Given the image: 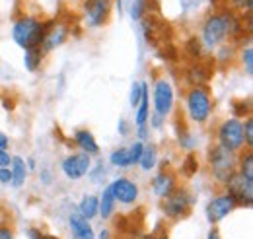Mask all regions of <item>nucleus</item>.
Instances as JSON below:
<instances>
[{
    "label": "nucleus",
    "instance_id": "44",
    "mask_svg": "<svg viewBox=\"0 0 253 239\" xmlns=\"http://www.w3.org/2000/svg\"><path fill=\"white\" fill-rule=\"evenodd\" d=\"M41 177H43V183H51V175H49V171H45V169H41Z\"/></svg>",
    "mask_w": 253,
    "mask_h": 239
},
{
    "label": "nucleus",
    "instance_id": "1",
    "mask_svg": "<svg viewBox=\"0 0 253 239\" xmlns=\"http://www.w3.org/2000/svg\"><path fill=\"white\" fill-rule=\"evenodd\" d=\"M45 33H47V22L33 14H22L12 24V39L24 51L41 47Z\"/></svg>",
    "mask_w": 253,
    "mask_h": 239
},
{
    "label": "nucleus",
    "instance_id": "30",
    "mask_svg": "<svg viewBox=\"0 0 253 239\" xmlns=\"http://www.w3.org/2000/svg\"><path fill=\"white\" fill-rule=\"evenodd\" d=\"M197 171H199V158H197L195 152H189V154L185 156V161L181 163V173L191 177V175H195Z\"/></svg>",
    "mask_w": 253,
    "mask_h": 239
},
{
    "label": "nucleus",
    "instance_id": "17",
    "mask_svg": "<svg viewBox=\"0 0 253 239\" xmlns=\"http://www.w3.org/2000/svg\"><path fill=\"white\" fill-rule=\"evenodd\" d=\"M72 140H74V146L78 148V152H84V154H88L90 158L99 154V144H97L95 136L88 128H78V130L74 132Z\"/></svg>",
    "mask_w": 253,
    "mask_h": 239
},
{
    "label": "nucleus",
    "instance_id": "29",
    "mask_svg": "<svg viewBox=\"0 0 253 239\" xmlns=\"http://www.w3.org/2000/svg\"><path fill=\"white\" fill-rule=\"evenodd\" d=\"M240 62H242V66H244V70H246V74L248 76H252L253 74V49H252V43H246V45H242V49H240Z\"/></svg>",
    "mask_w": 253,
    "mask_h": 239
},
{
    "label": "nucleus",
    "instance_id": "8",
    "mask_svg": "<svg viewBox=\"0 0 253 239\" xmlns=\"http://www.w3.org/2000/svg\"><path fill=\"white\" fill-rule=\"evenodd\" d=\"M236 208H238V204H236V200L232 199V195H230V193H226V191H222V193L214 195V197L207 202L205 216H207L209 224L216 226V224L222 222L224 218H228V216H230Z\"/></svg>",
    "mask_w": 253,
    "mask_h": 239
},
{
    "label": "nucleus",
    "instance_id": "41",
    "mask_svg": "<svg viewBox=\"0 0 253 239\" xmlns=\"http://www.w3.org/2000/svg\"><path fill=\"white\" fill-rule=\"evenodd\" d=\"M0 150H6V152L10 150V138L4 130H0Z\"/></svg>",
    "mask_w": 253,
    "mask_h": 239
},
{
    "label": "nucleus",
    "instance_id": "38",
    "mask_svg": "<svg viewBox=\"0 0 253 239\" xmlns=\"http://www.w3.org/2000/svg\"><path fill=\"white\" fill-rule=\"evenodd\" d=\"M12 173H10V165L8 167H0V185H10Z\"/></svg>",
    "mask_w": 253,
    "mask_h": 239
},
{
    "label": "nucleus",
    "instance_id": "28",
    "mask_svg": "<svg viewBox=\"0 0 253 239\" xmlns=\"http://www.w3.org/2000/svg\"><path fill=\"white\" fill-rule=\"evenodd\" d=\"M185 53H187V57L193 60H201L205 59V47H203V43H201V39L199 37H189L187 39V43H185Z\"/></svg>",
    "mask_w": 253,
    "mask_h": 239
},
{
    "label": "nucleus",
    "instance_id": "32",
    "mask_svg": "<svg viewBox=\"0 0 253 239\" xmlns=\"http://www.w3.org/2000/svg\"><path fill=\"white\" fill-rule=\"evenodd\" d=\"M234 115H236V119L252 117V103H250V99L248 101H236L234 103Z\"/></svg>",
    "mask_w": 253,
    "mask_h": 239
},
{
    "label": "nucleus",
    "instance_id": "21",
    "mask_svg": "<svg viewBox=\"0 0 253 239\" xmlns=\"http://www.w3.org/2000/svg\"><path fill=\"white\" fill-rule=\"evenodd\" d=\"M97 199H99V212H97V216H99L101 220H109V218L115 214V210H117V202H115V199H113L109 187H105Z\"/></svg>",
    "mask_w": 253,
    "mask_h": 239
},
{
    "label": "nucleus",
    "instance_id": "25",
    "mask_svg": "<svg viewBox=\"0 0 253 239\" xmlns=\"http://www.w3.org/2000/svg\"><path fill=\"white\" fill-rule=\"evenodd\" d=\"M236 55H238V45H234L232 41H226V43H222L220 47H216L214 62H218L222 66H228V64L234 62Z\"/></svg>",
    "mask_w": 253,
    "mask_h": 239
},
{
    "label": "nucleus",
    "instance_id": "10",
    "mask_svg": "<svg viewBox=\"0 0 253 239\" xmlns=\"http://www.w3.org/2000/svg\"><path fill=\"white\" fill-rule=\"evenodd\" d=\"M146 142H140V140H134L126 146H119L109 154V163L113 167H119V169H130L134 165H138L140 161V154L144 148Z\"/></svg>",
    "mask_w": 253,
    "mask_h": 239
},
{
    "label": "nucleus",
    "instance_id": "12",
    "mask_svg": "<svg viewBox=\"0 0 253 239\" xmlns=\"http://www.w3.org/2000/svg\"><path fill=\"white\" fill-rule=\"evenodd\" d=\"M224 191L232 195V199L236 200L238 208H252L253 206V181L242 177L238 171L234 173V177L224 185Z\"/></svg>",
    "mask_w": 253,
    "mask_h": 239
},
{
    "label": "nucleus",
    "instance_id": "39",
    "mask_svg": "<svg viewBox=\"0 0 253 239\" xmlns=\"http://www.w3.org/2000/svg\"><path fill=\"white\" fill-rule=\"evenodd\" d=\"M117 132H119L121 136H128V132H130V124L126 122V119H119V122H117Z\"/></svg>",
    "mask_w": 253,
    "mask_h": 239
},
{
    "label": "nucleus",
    "instance_id": "16",
    "mask_svg": "<svg viewBox=\"0 0 253 239\" xmlns=\"http://www.w3.org/2000/svg\"><path fill=\"white\" fill-rule=\"evenodd\" d=\"M68 228L72 232V239H95L94 228H92L90 220L80 216L76 210L68 216Z\"/></svg>",
    "mask_w": 253,
    "mask_h": 239
},
{
    "label": "nucleus",
    "instance_id": "9",
    "mask_svg": "<svg viewBox=\"0 0 253 239\" xmlns=\"http://www.w3.org/2000/svg\"><path fill=\"white\" fill-rule=\"evenodd\" d=\"M63 175L70 181H80L92 169V158L84 152H72L61 161Z\"/></svg>",
    "mask_w": 253,
    "mask_h": 239
},
{
    "label": "nucleus",
    "instance_id": "35",
    "mask_svg": "<svg viewBox=\"0 0 253 239\" xmlns=\"http://www.w3.org/2000/svg\"><path fill=\"white\" fill-rule=\"evenodd\" d=\"M164 124H166V119H164L162 115H158V113H150V117H148V128L160 130Z\"/></svg>",
    "mask_w": 253,
    "mask_h": 239
},
{
    "label": "nucleus",
    "instance_id": "34",
    "mask_svg": "<svg viewBox=\"0 0 253 239\" xmlns=\"http://www.w3.org/2000/svg\"><path fill=\"white\" fill-rule=\"evenodd\" d=\"M244 122V142H246V148L253 150V119L252 117H246L242 119Z\"/></svg>",
    "mask_w": 253,
    "mask_h": 239
},
{
    "label": "nucleus",
    "instance_id": "7",
    "mask_svg": "<svg viewBox=\"0 0 253 239\" xmlns=\"http://www.w3.org/2000/svg\"><path fill=\"white\" fill-rule=\"evenodd\" d=\"M113 2L115 0H84L82 2V12H84V24L92 30L103 28L113 12Z\"/></svg>",
    "mask_w": 253,
    "mask_h": 239
},
{
    "label": "nucleus",
    "instance_id": "46",
    "mask_svg": "<svg viewBox=\"0 0 253 239\" xmlns=\"http://www.w3.org/2000/svg\"><path fill=\"white\" fill-rule=\"evenodd\" d=\"M99 239H109V232H107V230H103V232L99 234Z\"/></svg>",
    "mask_w": 253,
    "mask_h": 239
},
{
    "label": "nucleus",
    "instance_id": "22",
    "mask_svg": "<svg viewBox=\"0 0 253 239\" xmlns=\"http://www.w3.org/2000/svg\"><path fill=\"white\" fill-rule=\"evenodd\" d=\"M76 212L80 216H84L86 220H94L97 216V212H99V199L95 195H84L82 200L76 206Z\"/></svg>",
    "mask_w": 253,
    "mask_h": 239
},
{
    "label": "nucleus",
    "instance_id": "14",
    "mask_svg": "<svg viewBox=\"0 0 253 239\" xmlns=\"http://www.w3.org/2000/svg\"><path fill=\"white\" fill-rule=\"evenodd\" d=\"M214 60L212 59H201V60H193L189 66L185 68V82H187V88L189 86H209V80L212 78V68Z\"/></svg>",
    "mask_w": 253,
    "mask_h": 239
},
{
    "label": "nucleus",
    "instance_id": "5",
    "mask_svg": "<svg viewBox=\"0 0 253 239\" xmlns=\"http://www.w3.org/2000/svg\"><path fill=\"white\" fill-rule=\"evenodd\" d=\"M216 144H220L222 148L230 150L234 154H238V152H242L246 148L242 119L230 117V119L222 120L220 124L216 126Z\"/></svg>",
    "mask_w": 253,
    "mask_h": 239
},
{
    "label": "nucleus",
    "instance_id": "2",
    "mask_svg": "<svg viewBox=\"0 0 253 239\" xmlns=\"http://www.w3.org/2000/svg\"><path fill=\"white\" fill-rule=\"evenodd\" d=\"M185 115L195 124H207L214 111V97L209 86H189L183 95Z\"/></svg>",
    "mask_w": 253,
    "mask_h": 239
},
{
    "label": "nucleus",
    "instance_id": "45",
    "mask_svg": "<svg viewBox=\"0 0 253 239\" xmlns=\"http://www.w3.org/2000/svg\"><path fill=\"white\" fill-rule=\"evenodd\" d=\"M146 239H168V236H166V234H164V236H160L158 232H154V234H150Z\"/></svg>",
    "mask_w": 253,
    "mask_h": 239
},
{
    "label": "nucleus",
    "instance_id": "37",
    "mask_svg": "<svg viewBox=\"0 0 253 239\" xmlns=\"http://www.w3.org/2000/svg\"><path fill=\"white\" fill-rule=\"evenodd\" d=\"M148 138H150V128H148V124L136 126V140H140V142H148Z\"/></svg>",
    "mask_w": 253,
    "mask_h": 239
},
{
    "label": "nucleus",
    "instance_id": "20",
    "mask_svg": "<svg viewBox=\"0 0 253 239\" xmlns=\"http://www.w3.org/2000/svg\"><path fill=\"white\" fill-rule=\"evenodd\" d=\"M175 138H177L179 148L187 150V152H193L197 146V138H195V134L189 130V126L185 124L183 119L175 120Z\"/></svg>",
    "mask_w": 253,
    "mask_h": 239
},
{
    "label": "nucleus",
    "instance_id": "4",
    "mask_svg": "<svg viewBox=\"0 0 253 239\" xmlns=\"http://www.w3.org/2000/svg\"><path fill=\"white\" fill-rule=\"evenodd\" d=\"M195 195L191 193L187 187H175L166 199H162V204L160 208L164 212V216L171 222H179V220H185L193 212L195 206Z\"/></svg>",
    "mask_w": 253,
    "mask_h": 239
},
{
    "label": "nucleus",
    "instance_id": "47",
    "mask_svg": "<svg viewBox=\"0 0 253 239\" xmlns=\"http://www.w3.org/2000/svg\"><path fill=\"white\" fill-rule=\"evenodd\" d=\"M43 239H59V238H53V236H45V234H43Z\"/></svg>",
    "mask_w": 253,
    "mask_h": 239
},
{
    "label": "nucleus",
    "instance_id": "43",
    "mask_svg": "<svg viewBox=\"0 0 253 239\" xmlns=\"http://www.w3.org/2000/svg\"><path fill=\"white\" fill-rule=\"evenodd\" d=\"M207 239H220V234H218V230H216V228H212V230L209 232Z\"/></svg>",
    "mask_w": 253,
    "mask_h": 239
},
{
    "label": "nucleus",
    "instance_id": "13",
    "mask_svg": "<svg viewBox=\"0 0 253 239\" xmlns=\"http://www.w3.org/2000/svg\"><path fill=\"white\" fill-rule=\"evenodd\" d=\"M68 35H70V28L66 24H59L57 20H49L47 22V33H45L43 43H41L43 55L47 57L55 49L63 47L64 43H66V39H68Z\"/></svg>",
    "mask_w": 253,
    "mask_h": 239
},
{
    "label": "nucleus",
    "instance_id": "36",
    "mask_svg": "<svg viewBox=\"0 0 253 239\" xmlns=\"http://www.w3.org/2000/svg\"><path fill=\"white\" fill-rule=\"evenodd\" d=\"M16 232L8 222H0V239H14Z\"/></svg>",
    "mask_w": 253,
    "mask_h": 239
},
{
    "label": "nucleus",
    "instance_id": "42",
    "mask_svg": "<svg viewBox=\"0 0 253 239\" xmlns=\"http://www.w3.org/2000/svg\"><path fill=\"white\" fill-rule=\"evenodd\" d=\"M26 165H28V171H33V169H37L35 158H28V159H26Z\"/></svg>",
    "mask_w": 253,
    "mask_h": 239
},
{
    "label": "nucleus",
    "instance_id": "33",
    "mask_svg": "<svg viewBox=\"0 0 253 239\" xmlns=\"http://www.w3.org/2000/svg\"><path fill=\"white\" fill-rule=\"evenodd\" d=\"M140 97H142V82H132L130 93H128V105L136 109V105L140 103Z\"/></svg>",
    "mask_w": 253,
    "mask_h": 239
},
{
    "label": "nucleus",
    "instance_id": "40",
    "mask_svg": "<svg viewBox=\"0 0 253 239\" xmlns=\"http://www.w3.org/2000/svg\"><path fill=\"white\" fill-rule=\"evenodd\" d=\"M12 161V154L6 150H0V167H8Z\"/></svg>",
    "mask_w": 253,
    "mask_h": 239
},
{
    "label": "nucleus",
    "instance_id": "27",
    "mask_svg": "<svg viewBox=\"0 0 253 239\" xmlns=\"http://www.w3.org/2000/svg\"><path fill=\"white\" fill-rule=\"evenodd\" d=\"M128 14L134 22L144 20L146 16H150V0H132L128 6Z\"/></svg>",
    "mask_w": 253,
    "mask_h": 239
},
{
    "label": "nucleus",
    "instance_id": "19",
    "mask_svg": "<svg viewBox=\"0 0 253 239\" xmlns=\"http://www.w3.org/2000/svg\"><path fill=\"white\" fill-rule=\"evenodd\" d=\"M148 117H150V90H148V84L142 82V97L134 109V126L148 124Z\"/></svg>",
    "mask_w": 253,
    "mask_h": 239
},
{
    "label": "nucleus",
    "instance_id": "3",
    "mask_svg": "<svg viewBox=\"0 0 253 239\" xmlns=\"http://www.w3.org/2000/svg\"><path fill=\"white\" fill-rule=\"evenodd\" d=\"M207 161H209V169H211L212 181L216 185H220V187H224L228 181L234 177V173L238 171V154L222 148L220 144H216V142L207 152Z\"/></svg>",
    "mask_w": 253,
    "mask_h": 239
},
{
    "label": "nucleus",
    "instance_id": "26",
    "mask_svg": "<svg viewBox=\"0 0 253 239\" xmlns=\"http://www.w3.org/2000/svg\"><path fill=\"white\" fill-rule=\"evenodd\" d=\"M43 60H45V55H43L41 47L24 51V66L28 72H37L43 66Z\"/></svg>",
    "mask_w": 253,
    "mask_h": 239
},
{
    "label": "nucleus",
    "instance_id": "6",
    "mask_svg": "<svg viewBox=\"0 0 253 239\" xmlns=\"http://www.w3.org/2000/svg\"><path fill=\"white\" fill-rule=\"evenodd\" d=\"M152 107H154V113L162 115L164 119H168L175 107V91L171 82L166 78V76H160L154 80V86H152Z\"/></svg>",
    "mask_w": 253,
    "mask_h": 239
},
{
    "label": "nucleus",
    "instance_id": "15",
    "mask_svg": "<svg viewBox=\"0 0 253 239\" xmlns=\"http://www.w3.org/2000/svg\"><path fill=\"white\" fill-rule=\"evenodd\" d=\"M177 187V177L171 169H160L158 173L152 177L150 181V189H152V195L156 199H166L173 189Z\"/></svg>",
    "mask_w": 253,
    "mask_h": 239
},
{
    "label": "nucleus",
    "instance_id": "24",
    "mask_svg": "<svg viewBox=\"0 0 253 239\" xmlns=\"http://www.w3.org/2000/svg\"><path fill=\"white\" fill-rule=\"evenodd\" d=\"M238 173L253 181V150L244 148L242 152H238Z\"/></svg>",
    "mask_w": 253,
    "mask_h": 239
},
{
    "label": "nucleus",
    "instance_id": "11",
    "mask_svg": "<svg viewBox=\"0 0 253 239\" xmlns=\"http://www.w3.org/2000/svg\"><path fill=\"white\" fill-rule=\"evenodd\" d=\"M107 187H109V191H111V195H113L117 204L130 206L140 199V187H138L136 181L130 179V177H117V179L111 181Z\"/></svg>",
    "mask_w": 253,
    "mask_h": 239
},
{
    "label": "nucleus",
    "instance_id": "18",
    "mask_svg": "<svg viewBox=\"0 0 253 239\" xmlns=\"http://www.w3.org/2000/svg\"><path fill=\"white\" fill-rule=\"evenodd\" d=\"M10 173H12L10 185H12L14 189H20V187L26 185L30 171H28L26 159H24L22 156H12V161H10Z\"/></svg>",
    "mask_w": 253,
    "mask_h": 239
},
{
    "label": "nucleus",
    "instance_id": "31",
    "mask_svg": "<svg viewBox=\"0 0 253 239\" xmlns=\"http://www.w3.org/2000/svg\"><path fill=\"white\" fill-rule=\"evenodd\" d=\"M228 2H230V6H228V8H230L234 14H238V16L252 12L253 0H228Z\"/></svg>",
    "mask_w": 253,
    "mask_h": 239
},
{
    "label": "nucleus",
    "instance_id": "23",
    "mask_svg": "<svg viewBox=\"0 0 253 239\" xmlns=\"http://www.w3.org/2000/svg\"><path fill=\"white\" fill-rule=\"evenodd\" d=\"M156 165H158V148L152 142H146L142 148V154H140L138 167L142 171H152V169H156Z\"/></svg>",
    "mask_w": 253,
    "mask_h": 239
}]
</instances>
